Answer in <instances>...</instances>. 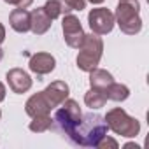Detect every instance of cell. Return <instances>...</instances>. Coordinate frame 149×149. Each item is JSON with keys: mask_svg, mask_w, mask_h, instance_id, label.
I'll return each mask as SVG.
<instances>
[{"mask_svg": "<svg viewBox=\"0 0 149 149\" xmlns=\"http://www.w3.org/2000/svg\"><path fill=\"white\" fill-rule=\"evenodd\" d=\"M105 119L98 114H83L79 125L72 130V133L67 137L72 144L81 147H95L97 142L107 133Z\"/></svg>", "mask_w": 149, "mask_h": 149, "instance_id": "cell-1", "label": "cell"}, {"mask_svg": "<svg viewBox=\"0 0 149 149\" xmlns=\"http://www.w3.org/2000/svg\"><path fill=\"white\" fill-rule=\"evenodd\" d=\"M114 19H116V23L123 33L137 35L142 30L139 0H119L116 13H114Z\"/></svg>", "mask_w": 149, "mask_h": 149, "instance_id": "cell-2", "label": "cell"}, {"mask_svg": "<svg viewBox=\"0 0 149 149\" xmlns=\"http://www.w3.org/2000/svg\"><path fill=\"white\" fill-rule=\"evenodd\" d=\"M102 54H104V40L100 35L97 33H86L84 35V40L79 47V54L76 58V63H77V68L83 70V72H91L93 68L98 67L100 60H102Z\"/></svg>", "mask_w": 149, "mask_h": 149, "instance_id": "cell-3", "label": "cell"}, {"mask_svg": "<svg viewBox=\"0 0 149 149\" xmlns=\"http://www.w3.org/2000/svg\"><path fill=\"white\" fill-rule=\"evenodd\" d=\"M104 119H105L107 128L111 132H114L116 135H121V137H126V139H133L140 132L139 119H135L133 116H130L121 107H114V109L107 111V114L104 116Z\"/></svg>", "mask_w": 149, "mask_h": 149, "instance_id": "cell-4", "label": "cell"}, {"mask_svg": "<svg viewBox=\"0 0 149 149\" xmlns=\"http://www.w3.org/2000/svg\"><path fill=\"white\" fill-rule=\"evenodd\" d=\"M81 118H83V111H81L79 104L76 100H72V98H67L63 104L58 105L53 123H56L58 128L68 137L72 133V130L79 125Z\"/></svg>", "mask_w": 149, "mask_h": 149, "instance_id": "cell-5", "label": "cell"}, {"mask_svg": "<svg viewBox=\"0 0 149 149\" xmlns=\"http://www.w3.org/2000/svg\"><path fill=\"white\" fill-rule=\"evenodd\" d=\"M88 25L93 33L107 35L112 32V28L116 25L114 13H111L107 7H95L88 13Z\"/></svg>", "mask_w": 149, "mask_h": 149, "instance_id": "cell-6", "label": "cell"}, {"mask_svg": "<svg viewBox=\"0 0 149 149\" xmlns=\"http://www.w3.org/2000/svg\"><path fill=\"white\" fill-rule=\"evenodd\" d=\"M61 30H63V39L67 42L68 47H74V49H79L83 40H84V30H83V25L79 21L77 16H74L70 13H67L63 16V21H61Z\"/></svg>", "mask_w": 149, "mask_h": 149, "instance_id": "cell-7", "label": "cell"}, {"mask_svg": "<svg viewBox=\"0 0 149 149\" xmlns=\"http://www.w3.org/2000/svg\"><path fill=\"white\" fill-rule=\"evenodd\" d=\"M6 79H7V84H9V90L16 95H21V93H26L33 81L30 77V74L23 68H11L7 74H6Z\"/></svg>", "mask_w": 149, "mask_h": 149, "instance_id": "cell-8", "label": "cell"}, {"mask_svg": "<svg viewBox=\"0 0 149 149\" xmlns=\"http://www.w3.org/2000/svg\"><path fill=\"white\" fill-rule=\"evenodd\" d=\"M28 67L33 74H37V77L40 81L42 76H47L51 74L56 67V60L51 53H35V54H30V61H28Z\"/></svg>", "mask_w": 149, "mask_h": 149, "instance_id": "cell-9", "label": "cell"}, {"mask_svg": "<svg viewBox=\"0 0 149 149\" xmlns=\"http://www.w3.org/2000/svg\"><path fill=\"white\" fill-rule=\"evenodd\" d=\"M68 93H70V88H68V84L65 81H53L42 91V95L47 100V104H49L51 109H56L60 104H63L68 98Z\"/></svg>", "mask_w": 149, "mask_h": 149, "instance_id": "cell-10", "label": "cell"}, {"mask_svg": "<svg viewBox=\"0 0 149 149\" xmlns=\"http://www.w3.org/2000/svg\"><path fill=\"white\" fill-rule=\"evenodd\" d=\"M53 25V19L44 13L42 7H37L30 13V32L35 35H44Z\"/></svg>", "mask_w": 149, "mask_h": 149, "instance_id": "cell-11", "label": "cell"}, {"mask_svg": "<svg viewBox=\"0 0 149 149\" xmlns=\"http://www.w3.org/2000/svg\"><path fill=\"white\" fill-rule=\"evenodd\" d=\"M25 112L30 116V118H35V116H42V114H49L51 112V107L47 104V100L44 98L42 91L39 93H33L26 104H25Z\"/></svg>", "mask_w": 149, "mask_h": 149, "instance_id": "cell-12", "label": "cell"}, {"mask_svg": "<svg viewBox=\"0 0 149 149\" xmlns=\"http://www.w3.org/2000/svg\"><path fill=\"white\" fill-rule=\"evenodd\" d=\"M9 25L14 32L18 33H26L30 32V13L26 9H14L9 14Z\"/></svg>", "mask_w": 149, "mask_h": 149, "instance_id": "cell-13", "label": "cell"}, {"mask_svg": "<svg viewBox=\"0 0 149 149\" xmlns=\"http://www.w3.org/2000/svg\"><path fill=\"white\" fill-rule=\"evenodd\" d=\"M90 74V88L91 90H98V91H105V88L114 83V77H112V74L104 70V68H93Z\"/></svg>", "mask_w": 149, "mask_h": 149, "instance_id": "cell-14", "label": "cell"}, {"mask_svg": "<svg viewBox=\"0 0 149 149\" xmlns=\"http://www.w3.org/2000/svg\"><path fill=\"white\" fill-rule=\"evenodd\" d=\"M105 97L107 100H112V102H125L128 97H130V88L126 84H121V83H111L107 88H105Z\"/></svg>", "mask_w": 149, "mask_h": 149, "instance_id": "cell-15", "label": "cell"}, {"mask_svg": "<svg viewBox=\"0 0 149 149\" xmlns=\"http://www.w3.org/2000/svg\"><path fill=\"white\" fill-rule=\"evenodd\" d=\"M84 104L91 111H98V109H102L107 104V97H105L104 91H98V90H91L90 88V91H86V95H84Z\"/></svg>", "mask_w": 149, "mask_h": 149, "instance_id": "cell-16", "label": "cell"}, {"mask_svg": "<svg viewBox=\"0 0 149 149\" xmlns=\"http://www.w3.org/2000/svg\"><path fill=\"white\" fill-rule=\"evenodd\" d=\"M51 126H53V118H51L49 114H42V116L32 118V121H30V125H28L30 132H33V133H44V132H47Z\"/></svg>", "mask_w": 149, "mask_h": 149, "instance_id": "cell-17", "label": "cell"}, {"mask_svg": "<svg viewBox=\"0 0 149 149\" xmlns=\"http://www.w3.org/2000/svg\"><path fill=\"white\" fill-rule=\"evenodd\" d=\"M42 9H44V13H46L53 21H54L56 18H60V16L65 14V9H63V6H61L60 0H47Z\"/></svg>", "mask_w": 149, "mask_h": 149, "instance_id": "cell-18", "label": "cell"}, {"mask_svg": "<svg viewBox=\"0 0 149 149\" xmlns=\"http://www.w3.org/2000/svg\"><path fill=\"white\" fill-rule=\"evenodd\" d=\"M63 9H65V14L70 13V11H83L86 9V0H60Z\"/></svg>", "mask_w": 149, "mask_h": 149, "instance_id": "cell-19", "label": "cell"}, {"mask_svg": "<svg viewBox=\"0 0 149 149\" xmlns=\"http://www.w3.org/2000/svg\"><path fill=\"white\" fill-rule=\"evenodd\" d=\"M97 149H118L119 147V144H118V140L116 139H112V137H109L107 133L97 142V146H95Z\"/></svg>", "mask_w": 149, "mask_h": 149, "instance_id": "cell-20", "label": "cell"}, {"mask_svg": "<svg viewBox=\"0 0 149 149\" xmlns=\"http://www.w3.org/2000/svg\"><path fill=\"white\" fill-rule=\"evenodd\" d=\"M4 2L11 4V6H16L18 9H28L33 4V0H4Z\"/></svg>", "mask_w": 149, "mask_h": 149, "instance_id": "cell-21", "label": "cell"}, {"mask_svg": "<svg viewBox=\"0 0 149 149\" xmlns=\"http://www.w3.org/2000/svg\"><path fill=\"white\" fill-rule=\"evenodd\" d=\"M6 93H7V90H6L4 83H0V102H4V100H6Z\"/></svg>", "mask_w": 149, "mask_h": 149, "instance_id": "cell-22", "label": "cell"}, {"mask_svg": "<svg viewBox=\"0 0 149 149\" xmlns=\"http://www.w3.org/2000/svg\"><path fill=\"white\" fill-rule=\"evenodd\" d=\"M4 40H6V26L0 23V44H2Z\"/></svg>", "mask_w": 149, "mask_h": 149, "instance_id": "cell-23", "label": "cell"}, {"mask_svg": "<svg viewBox=\"0 0 149 149\" xmlns=\"http://www.w3.org/2000/svg\"><path fill=\"white\" fill-rule=\"evenodd\" d=\"M123 147H125V149H133V147H135V149H140V146H139V144H133V142H128V144H125Z\"/></svg>", "mask_w": 149, "mask_h": 149, "instance_id": "cell-24", "label": "cell"}, {"mask_svg": "<svg viewBox=\"0 0 149 149\" xmlns=\"http://www.w3.org/2000/svg\"><path fill=\"white\" fill-rule=\"evenodd\" d=\"M86 2H91L93 6H100V4H104L105 0H86Z\"/></svg>", "mask_w": 149, "mask_h": 149, "instance_id": "cell-25", "label": "cell"}, {"mask_svg": "<svg viewBox=\"0 0 149 149\" xmlns=\"http://www.w3.org/2000/svg\"><path fill=\"white\" fill-rule=\"evenodd\" d=\"M2 58H4V51L0 49V61H2Z\"/></svg>", "mask_w": 149, "mask_h": 149, "instance_id": "cell-26", "label": "cell"}, {"mask_svg": "<svg viewBox=\"0 0 149 149\" xmlns=\"http://www.w3.org/2000/svg\"><path fill=\"white\" fill-rule=\"evenodd\" d=\"M0 119H2V111H0Z\"/></svg>", "mask_w": 149, "mask_h": 149, "instance_id": "cell-27", "label": "cell"}]
</instances>
